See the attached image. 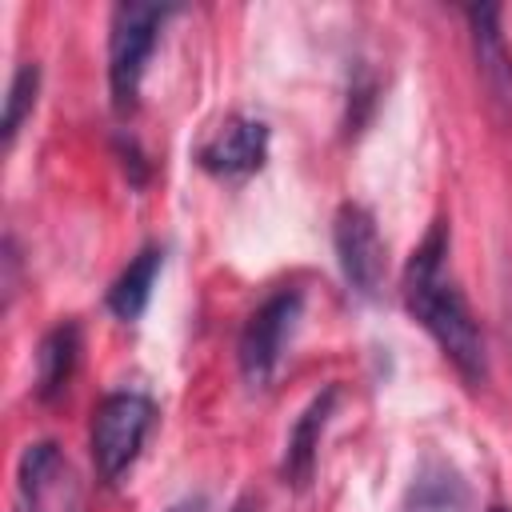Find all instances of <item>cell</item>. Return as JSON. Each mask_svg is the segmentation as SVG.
<instances>
[{
  "instance_id": "3",
  "label": "cell",
  "mask_w": 512,
  "mask_h": 512,
  "mask_svg": "<svg viewBox=\"0 0 512 512\" xmlns=\"http://www.w3.org/2000/svg\"><path fill=\"white\" fill-rule=\"evenodd\" d=\"M152 424H156V400L148 392L120 388V392H108L92 408L88 448H92V464H96L100 484H120L128 476Z\"/></svg>"
},
{
  "instance_id": "13",
  "label": "cell",
  "mask_w": 512,
  "mask_h": 512,
  "mask_svg": "<svg viewBox=\"0 0 512 512\" xmlns=\"http://www.w3.org/2000/svg\"><path fill=\"white\" fill-rule=\"evenodd\" d=\"M36 96H40V68L36 64H20L8 80V96H4V124H0V136H4V148L16 144V132L24 128V120L32 116L36 108Z\"/></svg>"
},
{
  "instance_id": "1",
  "label": "cell",
  "mask_w": 512,
  "mask_h": 512,
  "mask_svg": "<svg viewBox=\"0 0 512 512\" xmlns=\"http://www.w3.org/2000/svg\"><path fill=\"white\" fill-rule=\"evenodd\" d=\"M452 232L448 220H432L424 240L412 248L404 264V308L412 320L436 340L444 360L460 372L468 388H480L488 380V348L484 332L476 324V312L468 308V296L460 292L452 268H448Z\"/></svg>"
},
{
  "instance_id": "11",
  "label": "cell",
  "mask_w": 512,
  "mask_h": 512,
  "mask_svg": "<svg viewBox=\"0 0 512 512\" xmlns=\"http://www.w3.org/2000/svg\"><path fill=\"white\" fill-rule=\"evenodd\" d=\"M16 476H20V496H24L28 512H48V500H60L64 492H72L68 460L60 456V448L52 440L28 444Z\"/></svg>"
},
{
  "instance_id": "6",
  "label": "cell",
  "mask_w": 512,
  "mask_h": 512,
  "mask_svg": "<svg viewBox=\"0 0 512 512\" xmlns=\"http://www.w3.org/2000/svg\"><path fill=\"white\" fill-rule=\"evenodd\" d=\"M476 76L484 100L500 124H512V48L504 40V8L500 4H468L464 12Z\"/></svg>"
},
{
  "instance_id": "5",
  "label": "cell",
  "mask_w": 512,
  "mask_h": 512,
  "mask_svg": "<svg viewBox=\"0 0 512 512\" xmlns=\"http://www.w3.org/2000/svg\"><path fill=\"white\" fill-rule=\"evenodd\" d=\"M332 248H336V264H340V276H344L348 292L360 296V300H376L388 260H384V236L376 228V216L364 204L344 200L336 208Z\"/></svg>"
},
{
  "instance_id": "10",
  "label": "cell",
  "mask_w": 512,
  "mask_h": 512,
  "mask_svg": "<svg viewBox=\"0 0 512 512\" xmlns=\"http://www.w3.org/2000/svg\"><path fill=\"white\" fill-rule=\"evenodd\" d=\"M160 268H164V248L160 244H144L128 260V268L108 284V292H104L108 312L116 320H124V324H136L144 316V308L152 304V288L160 280Z\"/></svg>"
},
{
  "instance_id": "4",
  "label": "cell",
  "mask_w": 512,
  "mask_h": 512,
  "mask_svg": "<svg viewBox=\"0 0 512 512\" xmlns=\"http://www.w3.org/2000/svg\"><path fill=\"white\" fill-rule=\"evenodd\" d=\"M300 316H304V292L300 288H276L244 320L240 340H236V364H240V376H244L248 388H268L272 384Z\"/></svg>"
},
{
  "instance_id": "15",
  "label": "cell",
  "mask_w": 512,
  "mask_h": 512,
  "mask_svg": "<svg viewBox=\"0 0 512 512\" xmlns=\"http://www.w3.org/2000/svg\"><path fill=\"white\" fill-rule=\"evenodd\" d=\"M228 512H256V508H252V500H248V496H244V500H236V504H232V508H228Z\"/></svg>"
},
{
  "instance_id": "8",
  "label": "cell",
  "mask_w": 512,
  "mask_h": 512,
  "mask_svg": "<svg viewBox=\"0 0 512 512\" xmlns=\"http://www.w3.org/2000/svg\"><path fill=\"white\" fill-rule=\"evenodd\" d=\"M336 400H340V384H328L324 392H316V396L304 404V412H300L296 424L288 428V436H284V456H280V476H284V484L304 488V484L312 480L320 432L328 428V420H332V412H336Z\"/></svg>"
},
{
  "instance_id": "2",
  "label": "cell",
  "mask_w": 512,
  "mask_h": 512,
  "mask_svg": "<svg viewBox=\"0 0 512 512\" xmlns=\"http://www.w3.org/2000/svg\"><path fill=\"white\" fill-rule=\"evenodd\" d=\"M176 8L168 4H116L112 8V24H108V92H112V108L120 116H128L140 104V84H144V68L160 44L164 20Z\"/></svg>"
},
{
  "instance_id": "14",
  "label": "cell",
  "mask_w": 512,
  "mask_h": 512,
  "mask_svg": "<svg viewBox=\"0 0 512 512\" xmlns=\"http://www.w3.org/2000/svg\"><path fill=\"white\" fill-rule=\"evenodd\" d=\"M168 512H208V500H204V496H184V500H176Z\"/></svg>"
},
{
  "instance_id": "9",
  "label": "cell",
  "mask_w": 512,
  "mask_h": 512,
  "mask_svg": "<svg viewBox=\"0 0 512 512\" xmlns=\"http://www.w3.org/2000/svg\"><path fill=\"white\" fill-rule=\"evenodd\" d=\"M80 364V324L76 320H60L44 332L40 348H36V400L52 404L68 392L72 376Z\"/></svg>"
},
{
  "instance_id": "7",
  "label": "cell",
  "mask_w": 512,
  "mask_h": 512,
  "mask_svg": "<svg viewBox=\"0 0 512 512\" xmlns=\"http://www.w3.org/2000/svg\"><path fill=\"white\" fill-rule=\"evenodd\" d=\"M264 160H268V124L260 116H244V112L224 116L212 128V136L196 148V164L220 180H244V176L260 172Z\"/></svg>"
},
{
  "instance_id": "12",
  "label": "cell",
  "mask_w": 512,
  "mask_h": 512,
  "mask_svg": "<svg viewBox=\"0 0 512 512\" xmlns=\"http://www.w3.org/2000/svg\"><path fill=\"white\" fill-rule=\"evenodd\" d=\"M400 512H468V484L448 460H424L404 492Z\"/></svg>"
},
{
  "instance_id": "16",
  "label": "cell",
  "mask_w": 512,
  "mask_h": 512,
  "mask_svg": "<svg viewBox=\"0 0 512 512\" xmlns=\"http://www.w3.org/2000/svg\"><path fill=\"white\" fill-rule=\"evenodd\" d=\"M488 512H512V508H504V504H492V508H488Z\"/></svg>"
}]
</instances>
